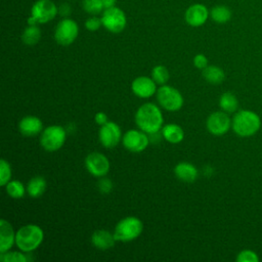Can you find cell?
Wrapping results in <instances>:
<instances>
[{"label": "cell", "mask_w": 262, "mask_h": 262, "mask_svg": "<svg viewBox=\"0 0 262 262\" xmlns=\"http://www.w3.org/2000/svg\"><path fill=\"white\" fill-rule=\"evenodd\" d=\"M135 123L143 132L154 134L163 128L164 117L161 108L152 102L143 103L135 114Z\"/></svg>", "instance_id": "obj_1"}, {"label": "cell", "mask_w": 262, "mask_h": 262, "mask_svg": "<svg viewBox=\"0 0 262 262\" xmlns=\"http://www.w3.org/2000/svg\"><path fill=\"white\" fill-rule=\"evenodd\" d=\"M116 238L114 234L104 229H98L93 232L91 235L92 245L99 250H107L114 247Z\"/></svg>", "instance_id": "obj_19"}, {"label": "cell", "mask_w": 262, "mask_h": 262, "mask_svg": "<svg viewBox=\"0 0 262 262\" xmlns=\"http://www.w3.org/2000/svg\"><path fill=\"white\" fill-rule=\"evenodd\" d=\"M15 244V232L11 224L5 220H0V253L9 251Z\"/></svg>", "instance_id": "obj_17"}, {"label": "cell", "mask_w": 262, "mask_h": 262, "mask_svg": "<svg viewBox=\"0 0 262 262\" xmlns=\"http://www.w3.org/2000/svg\"><path fill=\"white\" fill-rule=\"evenodd\" d=\"M41 38V30L38 25H28L21 34V41L24 44L33 46L39 42Z\"/></svg>", "instance_id": "obj_23"}, {"label": "cell", "mask_w": 262, "mask_h": 262, "mask_svg": "<svg viewBox=\"0 0 262 262\" xmlns=\"http://www.w3.org/2000/svg\"><path fill=\"white\" fill-rule=\"evenodd\" d=\"M132 92L139 98L151 97L157 92V83L152 78L146 76H139L131 83Z\"/></svg>", "instance_id": "obj_14"}, {"label": "cell", "mask_w": 262, "mask_h": 262, "mask_svg": "<svg viewBox=\"0 0 262 262\" xmlns=\"http://www.w3.org/2000/svg\"><path fill=\"white\" fill-rule=\"evenodd\" d=\"M203 78L210 84H221L225 79L224 71L217 66H208L202 72Z\"/></svg>", "instance_id": "obj_22"}, {"label": "cell", "mask_w": 262, "mask_h": 262, "mask_svg": "<svg viewBox=\"0 0 262 262\" xmlns=\"http://www.w3.org/2000/svg\"><path fill=\"white\" fill-rule=\"evenodd\" d=\"M18 129L24 136H36L43 131V123L36 116H26L19 121Z\"/></svg>", "instance_id": "obj_16"}, {"label": "cell", "mask_w": 262, "mask_h": 262, "mask_svg": "<svg viewBox=\"0 0 262 262\" xmlns=\"http://www.w3.org/2000/svg\"><path fill=\"white\" fill-rule=\"evenodd\" d=\"M122 142L127 150L131 152H141L147 147L149 143V137L147 133L140 129H131L124 133Z\"/></svg>", "instance_id": "obj_10"}, {"label": "cell", "mask_w": 262, "mask_h": 262, "mask_svg": "<svg viewBox=\"0 0 262 262\" xmlns=\"http://www.w3.org/2000/svg\"><path fill=\"white\" fill-rule=\"evenodd\" d=\"M162 136L164 139L170 143L176 144L183 140L184 138V131L183 129L174 123L166 124L162 128Z\"/></svg>", "instance_id": "obj_20"}, {"label": "cell", "mask_w": 262, "mask_h": 262, "mask_svg": "<svg viewBox=\"0 0 262 262\" xmlns=\"http://www.w3.org/2000/svg\"><path fill=\"white\" fill-rule=\"evenodd\" d=\"M143 229V224L141 220L134 216H128L121 219L114 231V236L118 242H131L137 238Z\"/></svg>", "instance_id": "obj_4"}, {"label": "cell", "mask_w": 262, "mask_h": 262, "mask_svg": "<svg viewBox=\"0 0 262 262\" xmlns=\"http://www.w3.org/2000/svg\"><path fill=\"white\" fill-rule=\"evenodd\" d=\"M206 127L211 134L220 136L228 132L231 127V120L227 113L223 111L214 112L208 117Z\"/></svg>", "instance_id": "obj_13"}, {"label": "cell", "mask_w": 262, "mask_h": 262, "mask_svg": "<svg viewBox=\"0 0 262 262\" xmlns=\"http://www.w3.org/2000/svg\"><path fill=\"white\" fill-rule=\"evenodd\" d=\"M58 12V7L51 0H37L28 18V25H42L52 20Z\"/></svg>", "instance_id": "obj_5"}, {"label": "cell", "mask_w": 262, "mask_h": 262, "mask_svg": "<svg viewBox=\"0 0 262 262\" xmlns=\"http://www.w3.org/2000/svg\"><path fill=\"white\" fill-rule=\"evenodd\" d=\"M193 66L196 68V69H200V70H204L206 67H208V58L206 57V55L202 54V53H199L196 54L194 57H193Z\"/></svg>", "instance_id": "obj_34"}, {"label": "cell", "mask_w": 262, "mask_h": 262, "mask_svg": "<svg viewBox=\"0 0 262 262\" xmlns=\"http://www.w3.org/2000/svg\"><path fill=\"white\" fill-rule=\"evenodd\" d=\"M157 99L159 104L166 111L176 112L183 105V96L176 88L169 85H161L157 90Z\"/></svg>", "instance_id": "obj_7"}, {"label": "cell", "mask_w": 262, "mask_h": 262, "mask_svg": "<svg viewBox=\"0 0 262 262\" xmlns=\"http://www.w3.org/2000/svg\"><path fill=\"white\" fill-rule=\"evenodd\" d=\"M21 252L6 251L4 253H0V260L2 262H26L28 259L24 254L25 252Z\"/></svg>", "instance_id": "obj_29"}, {"label": "cell", "mask_w": 262, "mask_h": 262, "mask_svg": "<svg viewBox=\"0 0 262 262\" xmlns=\"http://www.w3.org/2000/svg\"><path fill=\"white\" fill-rule=\"evenodd\" d=\"M101 26H102L101 18L98 17L97 15H92L91 17L87 18L85 21V28L91 32L97 31Z\"/></svg>", "instance_id": "obj_32"}, {"label": "cell", "mask_w": 262, "mask_h": 262, "mask_svg": "<svg viewBox=\"0 0 262 262\" xmlns=\"http://www.w3.org/2000/svg\"><path fill=\"white\" fill-rule=\"evenodd\" d=\"M58 13L64 17L69 16L71 14V6L68 3H61L58 6Z\"/></svg>", "instance_id": "obj_36"}, {"label": "cell", "mask_w": 262, "mask_h": 262, "mask_svg": "<svg viewBox=\"0 0 262 262\" xmlns=\"http://www.w3.org/2000/svg\"><path fill=\"white\" fill-rule=\"evenodd\" d=\"M169 71L166 67L159 64L151 70V78L159 85H165L169 80Z\"/></svg>", "instance_id": "obj_28"}, {"label": "cell", "mask_w": 262, "mask_h": 262, "mask_svg": "<svg viewBox=\"0 0 262 262\" xmlns=\"http://www.w3.org/2000/svg\"><path fill=\"white\" fill-rule=\"evenodd\" d=\"M122 131L120 126L112 121H107L100 126L98 138L100 143L106 148L115 147L122 140Z\"/></svg>", "instance_id": "obj_12"}, {"label": "cell", "mask_w": 262, "mask_h": 262, "mask_svg": "<svg viewBox=\"0 0 262 262\" xmlns=\"http://www.w3.org/2000/svg\"><path fill=\"white\" fill-rule=\"evenodd\" d=\"M67 131L59 125H51L45 128L40 137L41 146L47 151L58 150L66 142Z\"/></svg>", "instance_id": "obj_6"}, {"label": "cell", "mask_w": 262, "mask_h": 262, "mask_svg": "<svg viewBox=\"0 0 262 262\" xmlns=\"http://www.w3.org/2000/svg\"><path fill=\"white\" fill-rule=\"evenodd\" d=\"M237 262H258V255L252 250H243L236 256Z\"/></svg>", "instance_id": "obj_31"}, {"label": "cell", "mask_w": 262, "mask_h": 262, "mask_svg": "<svg viewBox=\"0 0 262 262\" xmlns=\"http://www.w3.org/2000/svg\"><path fill=\"white\" fill-rule=\"evenodd\" d=\"M11 167L7 161L2 159L0 161V185L5 186L11 180Z\"/></svg>", "instance_id": "obj_30"}, {"label": "cell", "mask_w": 262, "mask_h": 262, "mask_svg": "<svg viewBox=\"0 0 262 262\" xmlns=\"http://www.w3.org/2000/svg\"><path fill=\"white\" fill-rule=\"evenodd\" d=\"M94 121H95V123H96L97 125H100V126H101V125L105 124V123L108 121V119H107V116H106L105 113H103V112H98V113L95 114Z\"/></svg>", "instance_id": "obj_35"}, {"label": "cell", "mask_w": 262, "mask_h": 262, "mask_svg": "<svg viewBox=\"0 0 262 262\" xmlns=\"http://www.w3.org/2000/svg\"><path fill=\"white\" fill-rule=\"evenodd\" d=\"M82 6L83 9L91 15H98L105 9L102 0H83Z\"/></svg>", "instance_id": "obj_27"}, {"label": "cell", "mask_w": 262, "mask_h": 262, "mask_svg": "<svg viewBox=\"0 0 262 262\" xmlns=\"http://www.w3.org/2000/svg\"><path fill=\"white\" fill-rule=\"evenodd\" d=\"M5 190L6 193L12 198V199H21L25 195V192L27 188H25V185L23 184L21 181L19 180H10L6 185H5Z\"/></svg>", "instance_id": "obj_26"}, {"label": "cell", "mask_w": 262, "mask_h": 262, "mask_svg": "<svg viewBox=\"0 0 262 262\" xmlns=\"http://www.w3.org/2000/svg\"><path fill=\"white\" fill-rule=\"evenodd\" d=\"M116 1H117V0H102L103 5H104V7H105V8H108V7L115 6Z\"/></svg>", "instance_id": "obj_37"}, {"label": "cell", "mask_w": 262, "mask_h": 262, "mask_svg": "<svg viewBox=\"0 0 262 262\" xmlns=\"http://www.w3.org/2000/svg\"><path fill=\"white\" fill-rule=\"evenodd\" d=\"M231 10L225 5H216L210 10L211 18L217 24H225L231 18Z\"/></svg>", "instance_id": "obj_25"}, {"label": "cell", "mask_w": 262, "mask_h": 262, "mask_svg": "<svg viewBox=\"0 0 262 262\" xmlns=\"http://www.w3.org/2000/svg\"><path fill=\"white\" fill-rule=\"evenodd\" d=\"M100 18L102 27L114 34L121 33L127 25V17L125 12L117 6L105 8L101 13Z\"/></svg>", "instance_id": "obj_8"}, {"label": "cell", "mask_w": 262, "mask_h": 262, "mask_svg": "<svg viewBox=\"0 0 262 262\" xmlns=\"http://www.w3.org/2000/svg\"><path fill=\"white\" fill-rule=\"evenodd\" d=\"M209 15H210V11L204 4L195 3L190 5L186 9L184 18H185V21L190 27H201L207 21Z\"/></svg>", "instance_id": "obj_15"}, {"label": "cell", "mask_w": 262, "mask_h": 262, "mask_svg": "<svg viewBox=\"0 0 262 262\" xmlns=\"http://www.w3.org/2000/svg\"><path fill=\"white\" fill-rule=\"evenodd\" d=\"M44 239V232L39 225L27 224L18 228L15 233V245L25 252L30 253L36 250Z\"/></svg>", "instance_id": "obj_3"}, {"label": "cell", "mask_w": 262, "mask_h": 262, "mask_svg": "<svg viewBox=\"0 0 262 262\" xmlns=\"http://www.w3.org/2000/svg\"><path fill=\"white\" fill-rule=\"evenodd\" d=\"M78 34V24L74 19L64 17L55 27L54 40L61 46H69L77 39Z\"/></svg>", "instance_id": "obj_9"}, {"label": "cell", "mask_w": 262, "mask_h": 262, "mask_svg": "<svg viewBox=\"0 0 262 262\" xmlns=\"http://www.w3.org/2000/svg\"><path fill=\"white\" fill-rule=\"evenodd\" d=\"M97 187L101 193H110L113 189V182L111 179L102 177L97 182Z\"/></svg>", "instance_id": "obj_33"}, {"label": "cell", "mask_w": 262, "mask_h": 262, "mask_svg": "<svg viewBox=\"0 0 262 262\" xmlns=\"http://www.w3.org/2000/svg\"><path fill=\"white\" fill-rule=\"evenodd\" d=\"M219 106L223 112L227 114L234 113L238 107L236 96L231 92H224L219 98Z\"/></svg>", "instance_id": "obj_24"}, {"label": "cell", "mask_w": 262, "mask_h": 262, "mask_svg": "<svg viewBox=\"0 0 262 262\" xmlns=\"http://www.w3.org/2000/svg\"><path fill=\"white\" fill-rule=\"evenodd\" d=\"M261 126L260 117L253 111L242 110L231 120V128L241 137H249L256 134Z\"/></svg>", "instance_id": "obj_2"}, {"label": "cell", "mask_w": 262, "mask_h": 262, "mask_svg": "<svg viewBox=\"0 0 262 262\" xmlns=\"http://www.w3.org/2000/svg\"><path fill=\"white\" fill-rule=\"evenodd\" d=\"M46 186H47V182L44 177L35 176L30 179L26 188H27L28 194L31 198L37 199V198H40L45 192Z\"/></svg>", "instance_id": "obj_21"}, {"label": "cell", "mask_w": 262, "mask_h": 262, "mask_svg": "<svg viewBox=\"0 0 262 262\" xmlns=\"http://www.w3.org/2000/svg\"><path fill=\"white\" fill-rule=\"evenodd\" d=\"M174 174L180 181L191 183L198 178L199 172L193 164L188 162H180L175 166Z\"/></svg>", "instance_id": "obj_18"}, {"label": "cell", "mask_w": 262, "mask_h": 262, "mask_svg": "<svg viewBox=\"0 0 262 262\" xmlns=\"http://www.w3.org/2000/svg\"><path fill=\"white\" fill-rule=\"evenodd\" d=\"M85 166L87 171L94 177H103L108 173L111 164L106 156L98 151H93L87 155Z\"/></svg>", "instance_id": "obj_11"}]
</instances>
